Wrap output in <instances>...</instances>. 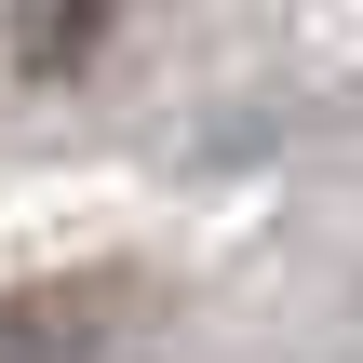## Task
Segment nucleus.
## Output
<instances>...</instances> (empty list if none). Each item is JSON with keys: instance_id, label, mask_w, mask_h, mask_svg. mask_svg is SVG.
Masks as SVG:
<instances>
[{"instance_id": "obj_1", "label": "nucleus", "mask_w": 363, "mask_h": 363, "mask_svg": "<svg viewBox=\"0 0 363 363\" xmlns=\"http://www.w3.org/2000/svg\"><path fill=\"white\" fill-rule=\"evenodd\" d=\"M108 283H81V296H13L0 310V363H94L108 350Z\"/></svg>"}]
</instances>
